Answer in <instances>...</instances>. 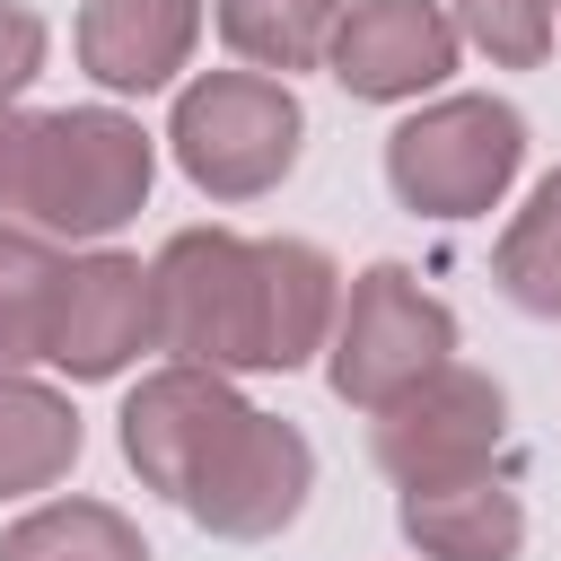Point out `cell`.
Returning <instances> with one entry per match:
<instances>
[{"label":"cell","mask_w":561,"mask_h":561,"mask_svg":"<svg viewBox=\"0 0 561 561\" xmlns=\"http://www.w3.org/2000/svg\"><path fill=\"white\" fill-rule=\"evenodd\" d=\"M552 26H561V0H552Z\"/></svg>","instance_id":"obj_21"},{"label":"cell","mask_w":561,"mask_h":561,"mask_svg":"<svg viewBox=\"0 0 561 561\" xmlns=\"http://www.w3.org/2000/svg\"><path fill=\"white\" fill-rule=\"evenodd\" d=\"M465 61V35L447 18V0H342L324 70L342 96L359 105H421L430 88H447Z\"/></svg>","instance_id":"obj_9"},{"label":"cell","mask_w":561,"mask_h":561,"mask_svg":"<svg viewBox=\"0 0 561 561\" xmlns=\"http://www.w3.org/2000/svg\"><path fill=\"white\" fill-rule=\"evenodd\" d=\"M149 280H158V351L219 368V377L307 368L342 307V263L316 237L175 228L158 245Z\"/></svg>","instance_id":"obj_1"},{"label":"cell","mask_w":561,"mask_h":561,"mask_svg":"<svg viewBox=\"0 0 561 561\" xmlns=\"http://www.w3.org/2000/svg\"><path fill=\"white\" fill-rule=\"evenodd\" d=\"M491 280H500V298L517 307V316H543V324H561V167L526 193V210L500 228V245H491Z\"/></svg>","instance_id":"obj_17"},{"label":"cell","mask_w":561,"mask_h":561,"mask_svg":"<svg viewBox=\"0 0 561 561\" xmlns=\"http://www.w3.org/2000/svg\"><path fill=\"white\" fill-rule=\"evenodd\" d=\"M167 149H175V167L202 202L237 210V202H263V193L289 184V167L307 149V105L272 70H202V79L175 88Z\"/></svg>","instance_id":"obj_3"},{"label":"cell","mask_w":561,"mask_h":561,"mask_svg":"<svg viewBox=\"0 0 561 561\" xmlns=\"http://www.w3.org/2000/svg\"><path fill=\"white\" fill-rule=\"evenodd\" d=\"M307 491H316V447H307V430L280 421V412H245V421L228 430V447L193 473V491H184L175 508H184L202 535H219V543H272L280 526H298Z\"/></svg>","instance_id":"obj_7"},{"label":"cell","mask_w":561,"mask_h":561,"mask_svg":"<svg viewBox=\"0 0 561 561\" xmlns=\"http://www.w3.org/2000/svg\"><path fill=\"white\" fill-rule=\"evenodd\" d=\"M70 44L105 96H158L184 79L202 44V0H88Z\"/></svg>","instance_id":"obj_11"},{"label":"cell","mask_w":561,"mask_h":561,"mask_svg":"<svg viewBox=\"0 0 561 561\" xmlns=\"http://www.w3.org/2000/svg\"><path fill=\"white\" fill-rule=\"evenodd\" d=\"M0 561H158V552L140 543V526L114 500L70 491V500H35L26 517H9Z\"/></svg>","instance_id":"obj_15"},{"label":"cell","mask_w":561,"mask_h":561,"mask_svg":"<svg viewBox=\"0 0 561 561\" xmlns=\"http://www.w3.org/2000/svg\"><path fill=\"white\" fill-rule=\"evenodd\" d=\"M158 184V140L123 105H53L18 114V175H9V219L44 228L53 245H105L149 210Z\"/></svg>","instance_id":"obj_2"},{"label":"cell","mask_w":561,"mask_h":561,"mask_svg":"<svg viewBox=\"0 0 561 561\" xmlns=\"http://www.w3.org/2000/svg\"><path fill=\"white\" fill-rule=\"evenodd\" d=\"M456 359V307L421 289L412 263H368L342 280L333 333H324V386L351 412H386L403 386Z\"/></svg>","instance_id":"obj_5"},{"label":"cell","mask_w":561,"mask_h":561,"mask_svg":"<svg viewBox=\"0 0 561 561\" xmlns=\"http://www.w3.org/2000/svg\"><path fill=\"white\" fill-rule=\"evenodd\" d=\"M333 18H342V0H210L219 44H228L245 70H272V79L324 70Z\"/></svg>","instance_id":"obj_14"},{"label":"cell","mask_w":561,"mask_h":561,"mask_svg":"<svg viewBox=\"0 0 561 561\" xmlns=\"http://www.w3.org/2000/svg\"><path fill=\"white\" fill-rule=\"evenodd\" d=\"M526 167V114L508 96H430L386 131V193L412 219H491Z\"/></svg>","instance_id":"obj_4"},{"label":"cell","mask_w":561,"mask_h":561,"mask_svg":"<svg viewBox=\"0 0 561 561\" xmlns=\"http://www.w3.org/2000/svg\"><path fill=\"white\" fill-rule=\"evenodd\" d=\"M79 403L26 368H0V500H35L79 465Z\"/></svg>","instance_id":"obj_13"},{"label":"cell","mask_w":561,"mask_h":561,"mask_svg":"<svg viewBox=\"0 0 561 561\" xmlns=\"http://www.w3.org/2000/svg\"><path fill=\"white\" fill-rule=\"evenodd\" d=\"M394 526H403V543L421 561H517L526 552V500L508 491L500 465L403 491L394 500Z\"/></svg>","instance_id":"obj_12"},{"label":"cell","mask_w":561,"mask_h":561,"mask_svg":"<svg viewBox=\"0 0 561 561\" xmlns=\"http://www.w3.org/2000/svg\"><path fill=\"white\" fill-rule=\"evenodd\" d=\"M44 53H53V26H44V9H26V0H0V105H18V96L35 88Z\"/></svg>","instance_id":"obj_19"},{"label":"cell","mask_w":561,"mask_h":561,"mask_svg":"<svg viewBox=\"0 0 561 561\" xmlns=\"http://www.w3.org/2000/svg\"><path fill=\"white\" fill-rule=\"evenodd\" d=\"M500 447H508V394H500V377H482L465 359L430 368L386 412H368V456L394 491L482 473V465H500Z\"/></svg>","instance_id":"obj_6"},{"label":"cell","mask_w":561,"mask_h":561,"mask_svg":"<svg viewBox=\"0 0 561 561\" xmlns=\"http://www.w3.org/2000/svg\"><path fill=\"white\" fill-rule=\"evenodd\" d=\"M18 114L26 105H0V219H9V175H18Z\"/></svg>","instance_id":"obj_20"},{"label":"cell","mask_w":561,"mask_h":561,"mask_svg":"<svg viewBox=\"0 0 561 561\" xmlns=\"http://www.w3.org/2000/svg\"><path fill=\"white\" fill-rule=\"evenodd\" d=\"M456 35L491 61V70H543L552 61V0H447Z\"/></svg>","instance_id":"obj_18"},{"label":"cell","mask_w":561,"mask_h":561,"mask_svg":"<svg viewBox=\"0 0 561 561\" xmlns=\"http://www.w3.org/2000/svg\"><path fill=\"white\" fill-rule=\"evenodd\" d=\"M245 412H254V403L237 394V377L193 368V359H167V368H149V377L123 394L114 438H123V465L140 473V491L184 500V491H193V473L228 447V430H237Z\"/></svg>","instance_id":"obj_8"},{"label":"cell","mask_w":561,"mask_h":561,"mask_svg":"<svg viewBox=\"0 0 561 561\" xmlns=\"http://www.w3.org/2000/svg\"><path fill=\"white\" fill-rule=\"evenodd\" d=\"M61 272L70 254L44 228L0 219V368H35L53 342V307H61Z\"/></svg>","instance_id":"obj_16"},{"label":"cell","mask_w":561,"mask_h":561,"mask_svg":"<svg viewBox=\"0 0 561 561\" xmlns=\"http://www.w3.org/2000/svg\"><path fill=\"white\" fill-rule=\"evenodd\" d=\"M140 351H158V280H149V263L123 254V245L70 254L44 368H61L70 386H105V377H123Z\"/></svg>","instance_id":"obj_10"}]
</instances>
